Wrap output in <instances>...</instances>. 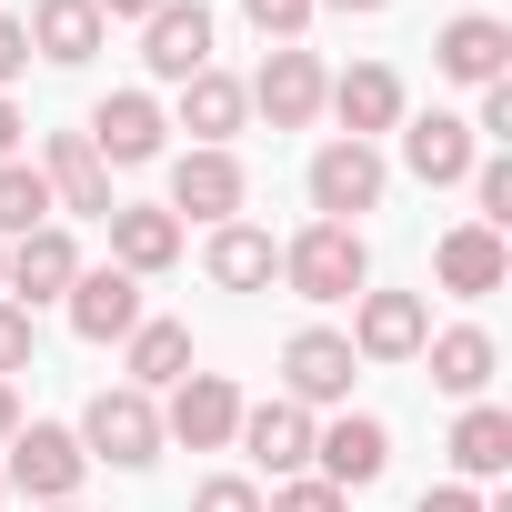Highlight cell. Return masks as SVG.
<instances>
[{
  "instance_id": "1",
  "label": "cell",
  "mask_w": 512,
  "mask_h": 512,
  "mask_svg": "<svg viewBox=\"0 0 512 512\" xmlns=\"http://www.w3.org/2000/svg\"><path fill=\"white\" fill-rule=\"evenodd\" d=\"M282 282H292L302 302H352V292L372 282V251H362L352 221H312V231L282 251Z\"/></svg>"
},
{
  "instance_id": "2",
  "label": "cell",
  "mask_w": 512,
  "mask_h": 512,
  "mask_svg": "<svg viewBox=\"0 0 512 512\" xmlns=\"http://www.w3.org/2000/svg\"><path fill=\"white\" fill-rule=\"evenodd\" d=\"M81 452L91 462H121V472H141L151 452H161V412H151V392H91V412H81Z\"/></svg>"
},
{
  "instance_id": "3",
  "label": "cell",
  "mask_w": 512,
  "mask_h": 512,
  "mask_svg": "<svg viewBox=\"0 0 512 512\" xmlns=\"http://www.w3.org/2000/svg\"><path fill=\"white\" fill-rule=\"evenodd\" d=\"M81 472H91L81 432H61V422H21V432H11V482H21L31 502H71Z\"/></svg>"
},
{
  "instance_id": "4",
  "label": "cell",
  "mask_w": 512,
  "mask_h": 512,
  "mask_svg": "<svg viewBox=\"0 0 512 512\" xmlns=\"http://www.w3.org/2000/svg\"><path fill=\"white\" fill-rule=\"evenodd\" d=\"M241 432V392L221 372H181L171 382V412H161V442H191V452H221Z\"/></svg>"
},
{
  "instance_id": "5",
  "label": "cell",
  "mask_w": 512,
  "mask_h": 512,
  "mask_svg": "<svg viewBox=\"0 0 512 512\" xmlns=\"http://www.w3.org/2000/svg\"><path fill=\"white\" fill-rule=\"evenodd\" d=\"M0 282H11L21 292V312H41V302H61L71 282H81V251H71V231H21L11 251H0Z\"/></svg>"
},
{
  "instance_id": "6",
  "label": "cell",
  "mask_w": 512,
  "mask_h": 512,
  "mask_svg": "<svg viewBox=\"0 0 512 512\" xmlns=\"http://www.w3.org/2000/svg\"><path fill=\"white\" fill-rule=\"evenodd\" d=\"M372 201H382V151L372 141H322L312 151V211L322 221H352Z\"/></svg>"
},
{
  "instance_id": "7",
  "label": "cell",
  "mask_w": 512,
  "mask_h": 512,
  "mask_svg": "<svg viewBox=\"0 0 512 512\" xmlns=\"http://www.w3.org/2000/svg\"><path fill=\"white\" fill-rule=\"evenodd\" d=\"M241 201H251V181H241V161L231 151H181L171 161V221L191 211V221H241Z\"/></svg>"
},
{
  "instance_id": "8",
  "label": "cell",
  "mask_w": 512,
  "mask_h": 512,
  "mask_svg": "<svg viewBox=\"0 0 512 512\" xmlns=\"http://www.w3.org/2000/svg\"><path fill=\"white\" fill-rule=\"evenodd\" d=\"M342 342H352V362H412L432 342V312H422V292H362V322Z\"/></svg>"
},
{
  "instance_id": "9",
  "label": "cell",
  "mask_w": 512,
  "mask_h": 512,
  "mask_svg": "<svg viewBox=\"0 0 512 512\" xmlns=\"http://www.w3.org/2000/svg\"><path fill=\"white\" fill-rule=\"evenodd\" d=\"M322 91H332V81H322V61H312L302 41H282V51L262 61V81H251L241 101H262V111H272V131H302V121L322 111Z\"/></svg>"
},
{
  "instance_id": "10",
  "label": "cell",
  "mask_w": 512,
  "mask_h": 512,
  "mask_svg": "<svg viewBox=\"0 0 512 512\" xmlns=\"http://www.w3.org/2000/svg\"><path fill=\"white\" fill-rule=\"evenodd\" d=\"M141 61H151L161 81L211 71V11H201V0H161V11H151V31H141Z\"/></svg>"
},
{
  "instance_id": "11",
  "label": "cell",
  "mask_w": 512,
  "mask_h": 512,
  "mask_svg": "<svg viewBox=\"0 0 512 512\" xmlns=\"http://www.w3.org/2000/svg\"><path fill=\"white\" fill-rule=\"evenodd\" d=\"M61 302H71V332L81 342H131L141 332V282L131 272H81Z\"/></svg>"
},
{
  "instance_id": "12",
  "label": "cell",
  "mask_w": 512,
  "mask_h": 512,
  "mask_svg": "<svg viewBox=\"0 0 512 512\" xmlns=\"http://www.w3.org/2000/svg\"><path fill=\"white\" fill-rule=\"evenodd\" d=\"M352 372H362V362H352L342 332H292V342H282V382H292L282 402H342Z\"/></svg>"
},
{
  "instance_id": "13",
  "label": "cell",
  "mask_w": 512,
  "mask_h": 512,
  "mask_svg": "<svg viewBox=\"0 0 512 512\" xmlns=\"http://www.w3.org/2000/svg\"><path fill=\"white\" fill-rule=\"evenodd\" d=\"M502 272H512V251H502V231H482V221L442 231V251H432V282H442V292H462V302L502 292Z\"/></svg>"
},
{
  "instance_id": "14",
  "label": "cell",
  "mask_w": 512,
  "mask_h": 512,
  "mask_svg": "<svg viewBox=\"0 0 512 512\" xmlns=\"http://www.w3.org/2000/svg\"><path fill=\"white\" fill-rule=\"evenodd\" d=\"M231 442H241L251 462H262V472H282V482H292V472L312 462V412H302V402H251Z\"/></svg>"
},
{
  "instance_id": "15",
  "label": "cell",
  "mask_w": 512,
  "mask_h": 512,
  "mask_svg": "<svg viewBox=\"0 0 512 512\" xmlns=\"http://www.w3.org/2000/svg\"><path fill=\"white\" fill-rule=\"evenodd\" d=\"M161 131H171V121H161V101H151V91H111V101L91 111V131H81V141H91L101 161H151V151H161Z\"/></svg>"
},
{
  "instance_id": "16",
  "label": "cell",
  "mask_w": 512,
  "mask_h": 512,
  "mask_svg": "<svg viewBox=\"0 0 512 512\" xmlns=\"http://www.w3.org/2000/svg\"><path fill=\"white\" fill-rule=\"evenodd\" d=\"M41 161H51V171H41V181H51V201H71V211H91V221H111V211H121V201H111V161H101L81 131H51V151H41Z\"/></svg>"
},
{
  "instance_id": "17",
  "label": "cell",
  "mask_w": 512,
  "mask_h": 512,
  "mask_svg": "<svg viewBox=\"0 0 512 512\" xmlns=\"http://www.w3.org/2000/svg\"><path fill=\"white\" fill-rule=\"evenodd\" d=\"M312 462H322V482L342 492V482H382V462H392V432L372 422V412H342L332 432H312Z\"/></svg>"
},
{
  "instance_id": "18",
  "label": "cell",
  "mask_w": 512,
  "mask_h": 512,
  "mask_svg": "<svg viewBox=\"0 0 512 512\" xmlns=\"http://www.w3.org/2000/svg\"><path fill=\"white\" fill-rule=\"evenodd\" d=\"M432 61L452 71V81H502V61H512V31L492 21V11H462V21H442V41H432Z\"/></svg>"
},
{
  "instance_id": "19",
  "label": "cell",
  "mask_w": 512,
  "mask_h": 512,
  "mask_svg": "<svg viewBox=\"0 0 512 512\" xmlns=\"http://www.w3.org/2000/svg\"><path fill=\"white\" fill-rule=\"evenodd\" d=\"M322 101L342 111V141H372V131H392V121H402V81H392L382 61H362V71H342V81H332Z\"/></svg>"
},
{
  "instance_id": "20",
  "label": "cell",
  "mask_w": 512,
  "mask_h": 512,
  "mask_svg": "<svg viewBox=\"0 0 512 512\" xmlns=\"http://www.w3.org/2000/svg\"><path fill=\"white\" fill-rule=\"evenodd\" d=\"M402 161H412V181H472V121H452V111H422L412 131H402Z\"/></svg>"
},
{
  "instance_id": "21",
  "label": "cell",
  "mask_w": 512,
  "mask_h": 512,
  "mask_svg": "<svg viewBox=\"0 0 512 512\" xmlns=\"http://www.w3.org/2000/svg\"><path fill=\"white\" fill-rule=\"evenodd\" d=\"M201 272H211L221 292H262V282L282 272V251H272V231H251V221H221V231H211V251H201Z\"/></svg>"
},
{
  "instance_id": "22",
  "label": "cell",
  "mask_w": 512,
  "mask_h": 512,
  "mask_svg": "<svg viewBox=\"0 0 512 512\" xmlns=\"http://www.w3.org/2000/svg\"><path fill=\"white\" fill-rule=\"evenodd\" d=\"M241 111H251V101H241L231 71H191V81H181V131H191L201 151H221V141L241 131Z\"/></svg>"
},
{
  "instance_id": "23",
  "label": "cell",
  "mask_w": 512,
  "mask_h": 512,
  "mask_svg": "<svg viewBox=\"0 0 512 512\" xmlns=\"http://www.w3.org/2000/svg\"><path fill=\"white\" fill-rule=\"evenodd\" d=\"M31 51L61 61V71H81L101 51V11H91V0H41V11H31Z\"/></svg>"
},
{
  "instance_id": "24",
  "label": "cell",
  "mask_w": 512,
  "mask_h": 512,
  "mask_svg": "<svg viewBox=\"0 0 512 512\" xmlns=\"http://www.w3.org/2000/svg\"><path fill=\"white\" fill-rule=\"evenodd\" d=\"M111 251H121V272H171L181 262V221L171 211H111Z\"/></svg>"
},
{
  "instance_id": "25",
  "label": "cell",
  "mask_w": 512,
  "mask_h": 512,
  "mask_svg": "<svg viewBox=\"0 0 512 512\" xmlns=\"http://www.w3.org/2000/svg\"><path fill=\"white\" fill-rule=\"evenodd\" d=\"M422 352H432V382H442V392H462V402H472V392L492 382V362H502V352H492V332H472V322H462V332H432Z\"/></svg>"
},
{
  "instance_id": "26",
  "label": "cell",
  "mask_w": 512,
  "mask_h": 512,
  "mask_svg": "<svg viewBox=\"0 0 512 512\" xmlns=\"http://www.w3.org/2000/svg\"><path fill=\"white\" fill-rule=\"evenodd\" d=\"M452 462H462L472 482H492V472H512V412H492V402H472V412L452 422Z\"/></svg>"
},
{
  "instance_id": "27",
  "label": "cell",
  "mask_w": 512,
  "mask_h": 512,
  "mask_svg": "<svg viewBox=\"0 0 512 512\" xmlns=\"http://www.w3.org/2000/svg\"><path fill=\"white\" fill-rule=\"evenodd\" d=\"M191 372V332L181 322H141L131 332V392H161V382H181Z\"/></svg>"
},
{
  "instance_id": "28",
  "label": "cell",
  "mask_w": 512,
  "mask_h": 512,
  "mask_svg": "<svg viewBox=\"0 0 512 512\" xmlns=\"http://www.w3.org/2000/svg\"><path fill=\"white\" fill-rule=\"evenodd\" d=\"M51 221V181L31 171V161H0V241H21V231H41Z\"/></svg>"
},
{
  "instance_id": "29",
  "label": "cell",
  "mask_w": 512,
  "mask_h": 512,
  "mask_svg": "<svg viewBox=\"0 0 512 512\" xmlns=\"http://www.w3.org/2000/svg\"><path fill=\"white\" fill-rule=\"evenodd\" d=\"M241 11H251V31H262V41L282 51V41H302V21H312V0H241Z\"/></svg>"
},
{
  "instance_id": "30",
  "label": "cell",
  "mask_w": 512,
  "mask_h": 512,
  "mask_svg": "<svg viewBox=\"0 0 512 512\" xmlns=\"http://www.w3.org/2000/svg\"><path fill=\"white\" fill-rule=\"evenodd\" d=\"M472 201H482V231L512 221V161H472Z\"/></svg>"
},
{
  "instance_id": "31",
  "label": "cell",
  "mask_w": 512,
  "mask_h": 512,
  "mask_svg": "<svg viewBox=\"0 0 512 512\" xmlns=\"http://www.w3.org/2000/svg\"><path fill=\"white\" fill-rule=\"evenodd\" d=\"M31 342H41V332H31V312H21V302H0V382L31 372Z\"/></svg>"
},
{
  "instance_id": "32",
  "label": "cell",
  "mask_w": 512,
  "mask_h": 512,
  "mask_svg": "<svg viewBox=\"0 0 512 512\" xmlns=\"http://www.w3.org/2000/svg\"><path fill=\"white\" fill-rule=\"evenodd\" d=\"M272 512H342V492H332L322 472H292V482L272 492Z\"/></svg>"
},
{
  "instance_id": "33",
  "label": "cell",
  "mask_w": 512,
  "mask_h": 512,
  "mask_svg": "<svg viewBox=\"0 0 512 512\" xmlns=\"http://www.w3.org/2000/svg\"><path fill=\"white\" fill-rule=\"evenodd\" d=\"M191 512H262V492H251L241 472H221V482H201V492H191Z\"/></svg>"
},
{
  "instance_id": "34",
  "label": "cell",
  "mask_w": 512,
  "mask_h": 512,
  "mask_svg": "<svg viewBox=\"0 0 512 512\" xmlns=\"http://www.w3.org/2000/svg\"><path fill=\"white\" fill-rule=\"evenodd\" d=\"M472 131H492V141H512V81H482V121Z\"/></svg>"
},
{
  "instance_id": "35",
  "label": "cell",
  "mask_w": 512,
  "mask_h": 512,
  "mask_svg": "<svg viewBox=\"0 0 512 512\" xmlns=\"http://www.w3.org/2000/svg\"><path fill=\"white\" fill-rule=\"evenodd\" d=\"M21 71H31V31H21V21H0V91H11Z\"/></svg>"
},
{
  "instance_id": "36",
  "label": "cell",
  "mask_w": 512,
  "mask_h": 512,
  "mask_svg": "<svg viewBox=\"0 0 512 512\" xmlns=\"http://www.w3.org/2000/svg\"><path fill=\"white\" fill-rule=\"evenodd\" d=\"M422 512H482V492H472V482H432V492H422Z\"/></svg>"
},
{
  "instance_id": "37",
  "label": "cell",
  "mask_w": 512,
  "mask_h": 512,
  "mask_svg": "<svg viewBox=\"0 0 512 512\" xmlns=\"http://www.w3.org/2000/svg\"><path fill=\"white\" fill-rule=\"evenodd\" d=\"M91 11H101V21H151L161 0H91Z\"/></svg>"
},
{
  "instance_id": "38",
  "label": "cell",
  "mask_w": 512,
  "mask_h": 512,
  "mask_svg": "<svg viewBox=\"0 0 512 512\" xmlns=\"http://www.w3.org/2000/svg\"><path fill=\"white\" fill-rule=\"evenodd\" d=\"M11 151H21V111H11V101H0V161H11Z\"/></svg>"
},
{
  "instance_id": "39",
  "label": "cell",
  "mask_w": 512,
  "mask_h": 512,
  "mask_svg": "<svg viewBox=\"0 0 512 512\" xmlns=\"http://www.w3.org/2000/svg\"><path fill=\"white\" fill-rule=\"evenodd\" d=\"M11 432H21V392H11V382H0V442H11Z\"/></svg>"
},
{
  "instance_id": "40",
  "label": "cell",
  "mask_w": 512,
  "mask_h": 512,
  "mask_svg": "<svg viewBox=\"0 0 512 512\" xmlns=\"http://www.w3.org/2000/svg\"><path fill=\"white\" fill-rule=\"evenodd\" d=\"M312 11H382V0H312Z\"/></svg>"
},
{
  "instance_id": "41",
  "label": "cell",
  "mask_w": 512,
  "mask_h": 512,
  "mask_svg": "<svg viewBox=\"0 0 512 512\" xmlns=\"http://www.w3.org/2000/svg\"><path fill=\"white\" fill-rule=\"evenodd\" d=\"M41 512H71V502H41Z\"/></svg>"
},
{
  "instance_id": "42",
  "label": "cell",
  "mask_w": 512,
  "mask_h": 512,
  "mask_svg": "<svg viewBox=\"0 0 512 512\" xmlns=\"http://www.w3.org/2000/svg\"><path fill=\"white\" fill-rule=\"evenodd\" d=\"M0 251H11V241H0Z\"/></svg>"
}]
</instances>
